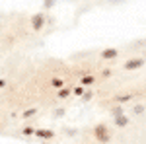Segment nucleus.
<instances>
[{
    "label": "nucleus",
    "mask_w": 146,
    "mask_h": 144,
    "mask_svg": "<svg viewBox=\"0 0 146 144\" xmlns=\"http://www.w3.org/2000/svg\"><path fill=\"white\" fill-rule=\"evenodd\" d=\"M92 96H94L92 92H86V94H84V101H90V100H92Z\"/></svg>",
    "instance_id": "obj_14"
},
{
    "label": "nucleus",
    "mask_w": 146,
    "mask_h": 144,
    "mask_svg": "<svg viewBox=\"0 0 146 144\" xmlns=\"http://www.w3.org/2000/svg\"><path fill=\"white\" fill-rule=\"evenodd\" d=\"M127 125H129V117H125V115L115 117V127H127Z\"/></svg>",
    "instance_id": "obj_6"
},
{
    "label": "nucleus",
    "mask_w": 146,
    "mask_h": 144,
    "mask_svg": "<svg viewBox=\"0 0 146 144\" xmlns=\"http://www.w3.org/2000/svg\"><path fill=\"white\" fill-rule=\"evenodd\" d=\"M33 134L39 136V138H43V140H51L53 138V131H47V129H37Z\"/></svg>",
    "instance_id": "obj_4"
},
{
    "label": "nucleus",
    "mask_w": 146,
    "mask_h": 144,
    "mask_svg": "<svg viewBox=\"0 0 146 144\" xmlns=\"http://www.w3.org/2000/svg\"><path fill=\"white\" fill-rule=\"evenodd\" d=\"M31 25H33L35 31L43 29V25H45V14H35L33 20H31Z\"/></svg>",
    "instance_id": "obj_2"
},
{
    "label": "nucleus",
    "mask_w": 146,
    "mask_h": 144,
    "mask_svg": "<svg viewBox=\"0 0 146 144\" xmlns=\"http://www.w3.org/2000/svg\"><path fill=\"white\" fill-rule=\"evenodd\" d=\"M94 133H96V138H98V142H109V133H107V127L105 125H98L96 129H94Z\"/></svg>",
    "instance_id": "obj_1"
},
{
    "label": "nucleus",
    "mask_w": 146,
    "mask_h": 144,
    "mask_svg": "<svg viewBox=\"0 0 146 144\" xmlns=\"http://www.w3.org/2000/svg\"><path fill=\"white\" fill-rule=\"evenodd\" d=\"M123 115V109L121 107H113V117H121Z\"/></svg>",
    "instance_id": "obj_11"
},
{
    "label": "nucleus",
    "mask_w": 146,
    "mask_h": 144,
    "mask_svg": "<svg viewBox=\"0 0 146 144\" xmlns=\"http://www.w3.org/2000/svg\"><path fill=\"white\" fill-rule=\"evenodd\" d=\"M51 84H53L55 88H62V84H64V82H62L60 78H53V80H51Z\"/></svg>",
    "instance_id": "obj_8"
},
{
    "label": "nucleus",
    "mask_w": 146,
    "mask_h": 144,
    "mask_svg": "<svg viewBox=\"0 0 146 144\" xmlns=\"http://www.w3.org/2000/svg\"><path fill=\"white\" fill-rule=\"evenodd\" d=\"M35 133V129H31V127H25L23 129V134H33Z\"/></svg>",
    "instance_id": "obj_13"
},
{
    "label": "nucleus",
    "mask_w": 146,
    "mask_h": 144,
    "mask_svg": "<svg viewBox=\"0 0 146 144\" xmlns=\"http://www.w3.org/2000/svg\"><path fill=\"white\" fill-rule=\"evenodd\" d=\"M117 56V49H105L101 51V58L103 60H109V58H115Z\"/></svg>",
    "instance_id": "obj_5"
},
{
    "label": "nucleus",
    "mask_w": 146,
    "mask_h": 144,
    "mask_svg": "<svg viewBox=\"0 0 146 144\" xmlns=\"http://www.w3.org/2000/svg\"><path fill=\"white\" fill-rule=\"evenodd\" d=\"M70 96V90H60L58 92V98H68Z\"/></svg>",
    "instance_id": "obj_12"
},
{
    "label": "nucleus",
    "mask_w": 146,
    "mask_h": 144,
    "mask_svg": "<svg viewBox=\"0 0 146 144\" xmlns=\"http://www.w3.org/2000/svg\"><path fill=\"white\" fill-rule=\"evenodd\" d=\"M142 64H144V58H131V60L125 62V68L127 70H136V68H140Z\"/></svg>",
    "instance_id": "obj_3"
},
{
    "label": "nucleus",
    "mask_w": 146,
    "mask_h": 144,
    "mask_svg": "<svg viewBox=\"0 0 146 144\" xmlns=\"http://www.w3.org/2000/svg\"><path fill=\"white\" fill-rule=\"evenodd\" d=\"M35 113H37V109H33V107H31V109H27L25 113H23V117H25V119H27V117H33Z\"/></svg>",
    "instance_id": "obj_10"
},
{
    "label": "nucleus",
    "mask_w": 146,
    "mask_h": 144,
    "mask_svg": "<svg viewBox=\"0 0 146 144\" xmlns=\"http://www.w3.org/2000/svg\"><path fill=\"white\" fill-rule=\"evenodd\" d=\"M94 82H96L94 76H84L82 78V84H84V86H90V84H94Z\"/></svg>",
    "instance_id": "obj_7"
},
{
    "label": "nucleus",
    "mask_w": 146,
    "mask_h": 144,
    "mask_svg": "<svg viewBox=\"0 0 146 144\" xmlns=\"http://www.w3.org/2000/svg\"><path fill=\"white\" fill-rule=\"evenodd\" d=\"M74 94H76V96H84V90H82V88H76V90H74Z\"/></svg>",
    "instance_id": "obj_15"
},
{
    "label": "nucleus",
    "mask_w": 146,
    "mask_h": 144,
    "mask_svg": "<svg viewBox=\"0 0 146 144\" xmlns=\"http://www.w3.org/2000/svg\"><path fill=\"white\" fill-rule=\"evenodd\" d=\"M53 4H55V2H51V0H47V2H45V8H53Z\"/></svg>",
    "instance_id": "obj_16"
},
{
    "label": "nucleus",
    "mask_w": 146,
    "mask_h": 144,
    "mask_svg": "<svg viewBox=\"0 0 146 144\" xmlns=\"http://www.w3.org/2000/svg\"><path fill=\"white\" fill-rule=\"evenodd\" d=\"M6 86V80H0V88H4Z\"/></svg>",
    "instance_id": "obj_17"
},
{
    "label": "nucleus",
    "mask_w": 146,
    "mask_h": 144,
    "mask_svg": "<svg viewBox=\"0 0 146 144\" xmlns=\"http://www.w3.org/2000/svg\"><path fill=\"white\" fill-rule=\"evenodd\" d=\"M131 98H133V96H129V94H125V96H119V98H117V101H119V103H125V101H129Z\"/></svg>",
    "instance_id": "obj_9"
}]
</instances>
